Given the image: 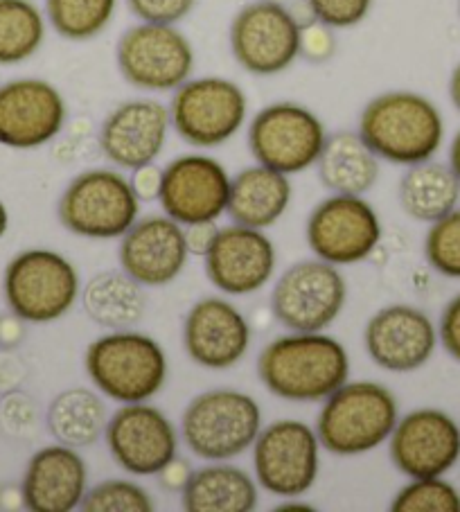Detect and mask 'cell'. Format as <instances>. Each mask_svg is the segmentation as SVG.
Here are the masks:
<instances>
[{"instance_id": "obj_9", "label": "cell", "mask_w": 460, "mask_h": 512, "mask_svg": "<svg viewBox=\"0 0 460 512\" xmlns=\"http://www.w3.org/2000/svg\"><path fill=\"white\" fill-rule=\"evenodd\" d=\"M77 296V269L57 251H23L5 271V298L21 321H59L73 310Z\"/></svg>"}, {"instance_id": "obj_13", "label": "cell", "mask_w": 460, "mask_h": 512, "mask_svg": "<svg viewBox=\"0 0 460 512\" xmlns=\"http://www.w3.org/2000/svg\"><path fill=\"white\" fill-rule=\"evenodd\" d=\"M253 467L264 490L282 499L303 497L321 470V440L300 420H278L253 443Z\"/></svg>"}, {"instance_id": "obj_29", "label": "cell", "mask_w": 460, "mask_h": 512, "mask_svg": "<svg viewBox=\"0 0 460 512\" xmlns=\"http://www.w3.org/2000/svg\"><path fill=\"white\" fill-rule=\"evenodd\" d=\"M460 181L449 165L424 161L411 165L400 181L402 210L415 222L433 224L458 208Z\"/></svg>"}, {"instance_id": "obj_36", "label": "cell", "mask_w": 460, "mask_h": 512, "mask_svg": "<svg viewBox=\"0 0 460 512\" xmlns=\"http://www.w3.org/2000/svg\"><path fill=\"white\" fill-rule=\"evenodd\" d=\"M305 3L318 23L332 30H350L368 19L375 0H305Z\"/></svg>"}, {"instance_id": "obj_40", "label": "cell", "mask_w": 460, "mask_h": 512, "mask_svg": "<svg viewBox=\"0 0 460 512\" xmlns=\"http://www.w3.org/2000/svg\"><path fill=\"white\" fill-rule=\"evenodd\" d=\"M131 188H134L136 197L140 201H154L161 194V183H163V170L156 167L154 163L138 167L134 170V176H131Z\"/></svg>"}, {"instance_id": "obj_16", "label": "cell", "mask_w": 460, "mask_h": 512, "mask_svg": "<svg viewBox=\"0 0 460 512\" xmlns=\"http://www.w3.org/2000/svg\"><path fill=\"white\" fill-rule=\"evenodd\" d=\"M230 174L217 158L206 154H185L163 170L161 201L163 213L181 226L217 222L226 215L230 199Z\"/></svg>"}, {"instance_id": "obj_2", "label": "cell", "mask_w": 460, "mask_h": 512, "mask_svg": "<svg viewBox=\"0 0 460 512\" xmlns=\"http://www.w3.org/2000/svg\"><path fill=\"white\" fill-rule=\"evenodd\" d=\"M357 131L379 161L411 167L440 152L445 118L427 95L386 91L366 104Z\"/></svg>"}, {"instance_id": "obj_26", "label": "cell", "mask_w": 460, "mask_h": 512, "mask_svg": "<svg viewBox=\"0 0 460 512\" xmlns=\"http://www.w3.org/2000/svg\"><path fill=\"white\" fill-rule=\"evenodd\" d=\"M316 167L318 181L332 194L364 197L379 179V158L359 131H336L327 136Z\"/></svg>"}, {"instance_id": "obj_19", "label": "cell", "mask_w": 460, "mask_h": 512, "mask_svg": "<svg viewBox=\"0 0 460 512\" xmlns=\"http://www.w3.org/2000/svg\"><path fill=\"white\" fill-rule=\"evenodd\" d=\"M203 260L208 280L228 296L255 294L276 271V249L267 233L242 224L219 228Z\"/></svg>"}, {"instance_id": "obj_23", "label": "cell", "mask_w": 460, "mask_h": 512, "mask_svg": "<svg viewBox=\"0 0 460 512\" xmlns=\"http://www.w3.org/2000/svg\"><path fill=\"white\" fill-rule=\"evenodd\" d=\"M120 267L143 287H165L190 258L185 228L167 215L145 217L122 235Z\"/></svg>"}, {"instance_id": "obj_41", "label": "cell", "mask_w": 460, "mask_h": 512, "mask_svg": "<svg viewBox=\"0 0 460 512\" xmlns=\"http://www.w3.org/2000/svg\"><path fill=\"white\" fill-rule=\"evenodd\" d=\"M217 222H199V224H190L185 226V242H188V251L190 255H206L208 249L215 242L217 235Z\"/></svg>"}, {"instance_id": "obj_44", "label": "cell", "mask_w": 460, "mask_h": 512, "mask_svg": "<svg viewBox=\"0 0 460 512\" xmlns=\"http://www.w3.org/2000/svg\"><path fill=\"white\" fill-rule=\"evenodd\" d=\"M449 167L454 170V174L458 176L460 181V131L451 140V147H449Z\"/></svg>"}, {"instance_id": "obj_37", "label": "cell", "mask_w": 460, "mask_h": 512, "mask_svg": "<svg viewBox=\"0 0 460 512\" xmlns=\"http://www.w3.org/2000/svg\"><path fill=\"white\" fill-rule=\"evenodd\" d=\"M199 0H127V7L138 21L176 25L188 19Z\"/></svg>"}, {"instance_id": "obj_32", "label": "cell", "mask_w": 460, "mask_h": 512, "mask_svg": "<svg viewBox=\"0 0 460 512\" xmlns=\"http://www.w3.org/2000/svg\"><path fill=\"white\" fill-rule=\"evenodd\" d=\"M118 0H46V19L61 39L91 41L109 28Z\"/></svg>"}, {"instance_id": "obj_6", "label": "cell", "mask_w": 460, "mask_h": 512, "mask_svg": "<svg viewBox=\"0 0 460 512\" xmlns=\"http://www.w3.org/2000/svg\"><path fill=\"white\" fill-rule=\"evenodd\" d=\"M140 199L127 176L113 170H88L68 183L59 199V222L88 240H115L138 222Z\"/></svg>"}, {"instance_id": "obj_47", "label": "cell", "mask_w": 460, "mask_h": 512, "mask_svg": "<svg viewBox=\"0 0 460 512\" xmlns=\"http://www.w3.org/2000/svg\"><path fill=\"white\" fill-rule=\"evenodd\" d=\"M458 12H460V0H458Z\"/></svg>"}, {"instance_id": "obj_10", "label": "cell", "mask_w": 460, "mask_h": 512, "mask_svg": "<svg viewBox=\"0 0 460 512\" xmlns=\"http://www.w3.org/2000/svg\"><path fill=\"white\" fill-rule=\"evenodd\" d=\"M303 23L280 0L244 5L230 23V50L246 73L271 77L285 73L300 57Z\"/></svg>"}, {"instance_id": "obj_39", "label": "cell", "mask_w": 460, "mask_h": 512, "mask_svg": "<svg viewBox=\"0 0 460 512\" xmlns=\"http://www.w3.org/2000/svg\"><path fill=\"white\" fill-rule=\"evenodd\" d=\"M438 339L449 352V357L460 361V294L451 298L440 316Z\"/></svg>"}, {"instance_id": "obj_4", "label": "cell", "mask_w": 460, "mask_h": 512, "mask_svg": "<svg viewBox=\"0 0 460 512\" xmlns=\"http://www.w3.org/2000/svg\"><path fill=\"white\" fill-rule=\"evenodd\" d=\"M84 366L97 391L120 404L152 400L167 379L163 348L134 330H115L95 339L86 350Z\"/></svg>"}, {"instance_id": "obj_21", "label": "cell", "mask_w": 460, "mask_h": 512, "mask_svg": "<svg viewBox=\"0 0 460 512\" xmlns=\"http://www.w3.org/2000/svg\"><path fill=\"white\" fill-rule=\"evenodd\" d=\"M183 346L194 364L203 368H233L251 348V325L228 300L203 298L185 316Z\"/></svg>"}, {"instance_id": "obj_35", "label": "cell", "mask_w": 460, "mask_h": 512, "mask_svg": "<svg viewBox=\"0 0 460 512\" xmlns=\"http://www.w3.org/2000/svg\"><path fill=\"white\" fill-rule=\"evenodd\" d=\"M79 510L84 512H152L154 501L134 481L111 479L86 492Z\"/></svg>"}, {"instance_id": "obj_3", "label": "cell", "mask_w": 460, "mask_h": 512, "mask_svg": "<svg viewBox=\"0 0 460 512\" xmlns=\"http://www.w3.org/2000/svg\"><path fill=\"white\" fill-rule=\"evenodd\" d=\"M400 420L395 395L377 382H345L325 397L316 420L321 447L336 456L368 454L391 438Z\"/></svg>"}, {"instance_id": "obj_14", "label": "cell", "mask_w": 460, "mask_h": 512, "mask_svg": "<svg viewBox=\"0 0 460 512\" xmlns=\"http://www.w3.org/2000/svg\"><path fill=\"white\" fill-rule=\"evenodd\" d=\"M382 242V222L364 197L332 194L318 203L307 222V244L318 260L334 267L364 262Z\"/></svg>"}, {"instance_id": "obj_30", "label": "cell", "mask_w": 460, "mask_h": 512, "mask_svg": "<svg viewBox=\"0 0 460 512\" xmlns=\"http://www.w3.org/2000/svg\"><path fill=\"white\" fill-rule=\"evenodd\" d=\"M106 422V404L91 388H68L50 402L48 429L61 445L91 447L104 434Z\"/></svg>"}, {"instance_id": "obj_42", "label": "cell", "mask_w": 460, "mask_h": 512, "mask_svg": "<svg viewBox=\"0 0 460 512\" xmlns=\"http://www.w3.org/2000/svg\"><path fill=\"white\" fill-rule=\"evenodd\" d=\"M190 474H192V467L185 463V461H181L179 456H176L174 461L167 463L156 476H158V479H161V485H163L165 490L183 492L185 483L190 481Z\"/></svg>"}, {"instance_id": "obj_15", "label": "cell", "mask_w": 460, "mask_h": 512, "mask_svg": "<svg viewBox=\"0 0 460 512\" xmlns=\"http://www.w3.org/2000/svg\"><path fill=\"white\" fill-rule=\"evenodd\" d=\"M104 436L113 461L134 476H156L179 456L172 420L147 402L122 404L106 422Z\"/></svg>"}, {"instance_id": "obj_28", "label": "cell", "mask_w": 460, "mask_h": 512, "mask_svg": "<svg viewBox=\"0 0 460 512\" xmlns=\"http://www.w3.org/2000/svg\"><path fill=\"white\" fill-rule=\"evenodd\" d=\"M82 305L88 319L106 330H131L145 316L143 285L125 271H104L86 282Z\"/></svg>"}, {"instance_id": "obj_25", "label": "cell", "mask_w": 460, "mask_h": 512, "mask_svg": "<svg viewBox=\"0 0 460 512\" xmlns=\"http://www.w3.org/2000/svg\"><path fill=\"white\" fill-rule=\"evenodd\" d=\"M291 194L294 188L287 174L258 163L233 176L226 213L235 224L264 231L285 217Z\"/></svg>"}, {"instance_id": "obj_12", "label": "cell", "mask_w": 460, "mask_h": 512, "mask_svg": "<svg viewBox=\"0 0 460 512\" xmlns=\"http://www.w3.org/2000/svg\"><path fill=\"white\" fill-rule=\"evenodd\" d=\"M348 287L334 264L303 260L278 278L271 294V312L291 332H323L339 319Z\"/></svg>"}, {"instance_id": "obj_18", "label": "cell", "mask_w": 460, "mask_h": 512, "mask_svg": "<svg viewBox=\"0 0 460 512\" xmlns=\"http://www.w3.org/2000/svg\"><path fill=\"white\" fill-rule=\"evenodd\" d=\"M388 440L393 465L409 479L445 476L460 461V427L447 411L406 413Z\"/></svg>"}, {"instance_id": "obj_8", "label": "cell", "mask_w": 460, "mask_h": 512, "mask_svg": "<svg viewBox=\"0 0 460 512\" xmlns=\"http://www.w3.org/2000/svg\"><path fill=\"white\" fill-rule=\"evenodd\" d=\"M115 61L131 86L167 93L188 82L197 57L190 39L176 25L140 21L120 37Z\"/></svg>"}, {"instance_id": "obj_45", "label": "cell", "mask_w": 460, "mask_h": 512, "mask_svg": "<svg viewBox=\"0 0 460 512\" xmlns=\"http://www.w3.org/2000/svg\"><path fill=\"white\" fill-rule=\"evenodd\" d=\"M7 226H10V215H7V208L5 203L0 201V237L7 233Z\"/></svg>"}, {"instance_id": "obj_22", "label": "cell", "mask_w": 460, "mask_h": 512, "mask_svg": "<svg viewBox=\"0 0 460 512\" xmlns=\"http://www.w3.org/2000/svg\"><path fill=\"white\" fill-rule=\"evenodd\" d=\"M368 357L388 373H413L433 357L436 325L411 305H388L368 321L364 332Z\"/></svg>"}, {"instance_id": "obj_27", "label": "cell", "mask_w": 460, "mask_h": 512, "mask_svg": "<svg viewBox=\"0 0 460 512\" xmlns=\"http://www.w3.org/2000/svg\"><path fill=\"white\" fill-rule=\"evenodd\" d=\"M181 499L188 512H251L258 506V485L249 472L217 461L192 470Z\"/></svg>"}, {"instance_id": "obj_5", "label": "cell", "mask_w": 460, "mask_h": 512, "mask_svg": "<svg viewBox=\"0 0 460 512\" xmlns=\"http://www.w3.org/2000/svg\"><path fill=\"white\" fill-rule=\"evenodd\" d=\"M262 431L260 404L249 393L215 388L185 406L181 434L194 456L217 463L244 454Z\"/></svg>"}, {"instance_id": "obj_33", "label": "cell", "mask_w": 460, "mask_h": 512, "mask_svg": "<svg viewBox=\"0 0 460 512\" xmlns=\"http://www.w3.org/2000/svg\"><path fill=\"white\" fill-rule=\"evenodd\" d=\"M393 512H460V492L442 476L411 479L395 494Z\"/></svg>"}, {"instance_id": "obj_20", "label": "cell", "mask_w": 460, "mask_h": 512, "mask_svg": "<svg viewBox=\"0 0 460 512\" xmlns=\"http://www.w3.org/2000/svg\"><path fill=\"white\" fill-rule=\"evenodd\" d=\"M170 127V107L158 100L140 97L122 102L102 122L100 149L113 165L134 172L156 163L165 149Z\"/></svg>"}, {"instance_id": "obj_1", "label": "cell", "mask_w": 460, "mask_h": 512, "mask_svg": "<svg viewBox=\"0 0 460 512\" xmlns=\"http://www.w3.org/2000/svg\"><path fill=\"white\" fill-rule=\"evenodd\" d=\"M258 375L280 400L318 402L348 382L350 357L323 332H291L260 352Z\"/></svg>"}, {"instance_id": "obj_43", "label": "cell", "mask_w": 460, "mask_h": 512, "mask_svg": "<svg viewBox=\"0 0 460 512\" xmlns=\"http://www.w3.org/2000/svg\"><path fill=\"white\" fill-rule=\"evenodd\" d=\"M449 97H451V104H454L456 111L460 113V64L451 70V77H449Z\"/></svg>"}, {"instance_id": "obj_38", "label": "cell", "mask_w": 460, "mask_h": 512, "mask_svg": "<svg viewBox=\"0 0 460 512\" xmlns=\"http://www.w3.org/2000/svg\"><path fill=\"white\" fill-rule=\"evenodd\" d=\"M336 41L332 28L318 23L312 19L303 23V39H300V57H307L309 61H325L334 55Z\"/></svg>"}, {"instance_id": "obj_31", "label": "cell", "mask_w": 460, "mask_h": 512, "mask_svg": "<svg viewBox=\"0 0 460 512\" xmlns=\"http://www.w3.org/2000/svg\"><path fill=\"white\" fill-rule=\"evenodd\" d=\"M46 14L32 0H0V64L28 61L46 41Z\"/></svg>"}, {"instance_id": "obj_24", "label": "cell", "mask_w": 460, "mask_h": 512, "mask_svg": "<svg viewBox=\"0 0 460 512\" xmlns=\"http://www.w3.org/2000/svg\"><path fill=\"white\" fill-rule=\"evenodd\" d=\"M88 492V467L75 447H43L23 476V503L32 512H73Z\"/></svg>"}, {"instance_id": "obj_11", "label": "cell", "mask_w": 460, "mask_h": 512, "mask_svg": "<svg viewBox=\"0 0 460 512\" xmlns=\"http://www.w3.org/2000/svg\"><path fill=\"white\" fill-rule=\"evenodd\" d=\"M325 140L323 120L296 102L269 104L255 113L249 125V149L255 161L287 176L316 165Z\"/></svg>"}, {"instance_id": "obj_17", "label": "cell", "mask_w": 460, "mask_h": 512, "mask_svg": "<svg viewBox=\"0 0 460 512\" xmlns=\"http://www.w3.org/2000/svg\"><path fill=\"white\" fill-rule=\"evenodd\" d=\"M68 107L55 84L37 77L0 86V145L37 149L55 140L66 125Z\"/></svg>"}, {"instance_id": "obj_34", "label": "cell", "mask_w": 460, "mask_h": 512, "mask_svg": "<svg viewBox=\"0 0 460 512\" xmlns=\"http://www.w3.org/2000/svg\"><path fill=\"white\" fill-rule=\"evenodd\" d=\"M424 255L433 271L460 280V208L431 224Z\"/></svg>"}, {"instance_id": "obj_7", "label": "cell", "mask_w": 460, "mask_h": 512, "mask_svg": "<svg viewBox=\"0 0 460 512\" xmlns=\"http://www.w3.org/2000/svg\"><path fill=\"white\" fill-rule=\"evenodd\" d=\"M249 116L244 88L226 77H190L174 91L172 127L194 147H219L237 136Z\"/></svg>"}, {"instance_id": "obj_46", "label": "cell", "mask_w": 460, "mask_h": 512, "mask_svg": "<svg viewBox=\"0 0 460 512\" xmlns=\"http://www.w3.org/2000/svg\"><path fill=\"white\" fill-rule=\"evenodd\" d=\"M280 512L285 510H312L309 506H305V503H282V506H278Z\"/></svg>"}]
</instances>
